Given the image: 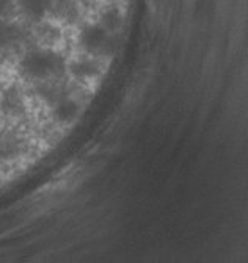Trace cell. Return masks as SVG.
<instances>
[{
  "mask_svg": "<svg viewBox=\"0 0 248 263\" xmlns=\"http://www.w3.org/2000/svg\"><path fill=\"white\" fill-rule=\"evenodd\" d=\"M21 69L30 79H46L47 76H61L66 71V64L57 52L32 50L22 58Z\"/></svg>",
  "mask_w": 248,
  "mask_h": 263,
  "instance_id": "cell-1",
  "label": "cell"
},
{
  "mask_svg": "<svg viewBox=\"0 0 248 263\" xmlns=\"http://www.w3.org/2000/svg\"><path fill=\"white\" fill-rule=\"evenodd\" d=\"M109 38H110L109 31L101 24L88 25L80 33V46L86 52H99L101 53V50L104 49Z\"/></svg>",
  "mask_w": 248,
  "mask_h": 263,
  "instance_id": "cell-2",
  "label": "cell"
},
{
  "mask_svg": "<svg viewBox=\"0 0 248 263\" xmlns=\"http://www.w3.org/2000/svg\"><path fill=\"white\" fill-rule=\"evenodd\" d=\"M0 107L2 110L8 115H19L24 111V101L21 91L16 86L8 88L4 94H2V101H0Z\"/></svg>",
  "mask_w": 248,
  "mask_h": 263,
  "instance_id": "cell-3",
  "label": "cell"
},
{
  "mask_svg": "<svg viewBox=\"0 0 248 263\" xmlns=\"http://www.w3.org/2000/svg\"><path fill=\"white\" fill-rule=\"evenodd\" d=\"M54 0H19V7L30 19H41L52 8Z\"/></svg>",
  "mask_w": 248,
  "mask_h": 263,
  "instance_id": "cell-4",
  "label": "cell"
},
{
  "mask_svg": "<svg viewBox=\"0 0 248 263\" xmlns=\"http://www.w3.org/2000/svg\"><path fill=\"white\" fill-rule=\"evenodd\" d=\"M79 113V105L73 99H61L57 102L54 115L60 122H71Z\"/></svg>",
  "mask_w": 248,
  "mask_h": 263,
  "instance_id": "cell-5",
  "label": "cell"
},
{
  "mask_svg": "<svg viewBox=\"0 0 248 263\" xmlns=\"http://www.w3.org/2000/svg\"><path fill=\"white\" fill-rule=\"evenodd\" d=\"M69 71L77 79H88V77H95L99 72V68L91 60H79L69 66Z\"/></svg>",
  "mask_w": 248,
  "mask_h": 263,
  "instance_id": "cell-6",
  "label": "cell"
},
{
  "mask_svg": "<svg viewBox=\"0 0 248 263\" xmlns=\"http://www.w3.org/2000/svg\"><path fill=\"white\" fill-rule=\"evenodd\" d=\"M122 24V16L119 13L118 8H109L104 11L102 17H101V25L110 33V31H115L121 27Z\"/></svg>",
  "mask_w": 248,
  "mask_h": 263,
  "instance_id": "cell-7",
  "label": "cell"
},
{
  "mask_svg": "<svg viewBox=\"0 0 248 263\" xmlns=\"http://www.w3.org/2000/svg\"><path fill=\"white\" fill-rule=\"evenodd\" d=\"M17 151L16 141L8 137H0V157H11Z\"/></svg>",
  "mask_w": 248,
  "mask_h": 263,
  "instance_id": "cell-8",
  "label": "cell"
},
{
  "mask_svg": "<svg viewBox=\"0 0 248 263\" xmlns=\"http://www.w3.org/2000/svg\"><path fill=\"white\" fill-rule=\"evenodd\" d=\"M17 35V30L0 22V47H4L7 43H10L11 40H14V36Z\"/></svg>",
  "mask_w": 248,
  "mask_h": 263,
  "instance_id": "cell-9",
  "label": "cell"
},
{
  "mask_svg": "<svg viewBox=\"0 0 248 263\" xmlns=\"http://www.w3.org/2000/svg\"><path fill=\"white\" fill-rule=\"evenodd\" d=\"M40 96H43L46 101H49V102H52V101H55L57 99V91L54 89V88H50V86H41L40 88Z\"/></svg>",
  "mask_w": 248,
  "mask_h": 263,
  "instance_id": "cell-10",
  "label": "cell"
},
{
  "mask_svg": "<svg viewBox=\"0 0 248 263\" xmlns=\"http://www.w3.org/2000/svg\"><path fill=\"white\" fill-rule=\"evenodd\" d=\"M13 11V0H0V17H5Z\"/></svg>",
  "mask_w": 248,
  "mask_h": 263,
  "instance_id": "cell-11",
  "label": "cell"
},
{
  "mask_svg": "<svg viewBox=\"0 0 248 263\" xmlns=\"http://www.w3.org/2000/svg\"><path fill=\"white\" fill-rule=\"evenodd\" d=\"M61 2H69V0H61Z\"/></svg>",
  "mask_w": 248,
  "mask_h": 263,
  "instance_id": "cell-12",
  "label": "cell"
}]
</instances>
